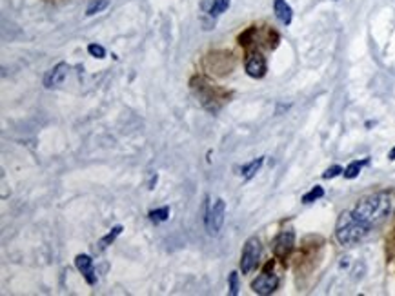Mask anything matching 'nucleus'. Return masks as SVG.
<instances>
[{
	"label": "nucleus",
	"mask_w": 395,
	"mask_h": 296,
	"mask_svg": "<svg viewBox=\"0 0 395 296\" xmlns=\"http://www.w3.org/2000/svg\"><path fill=\"white\" fill-rule=\"evenodd\" d=\"M395 209V198L390 193H375L370 197L362 198L352 211L355 218H359L366 225L374 227L382 222H386Z\"/></svg>",
	"instance_id": "nucleus-1"
},
{
	"label": "nucleus",
	"mask_w": 395,
	"mask_h": 296,
	"mask_svg": "<svg viewBox=\"0 0 395 296\" xmlns=\"http://www.w3.org/2000/svg\"><path fill=\"white\" fill-rule=\"evenodd\" d=\"M370 229L372 227L361 222L359 218H355L352 211H344L341 213L337 225H335V237L341 245H353L368 237Z\"/></svg>",
	"instance_id": "nucleus-2"
},
{
	"label": "nucleus",
	"mask_w": 395,
	"mask_h": 296,
	"mask_svg": "<svg viewBox=\"0 0 395 296\" xmlns=\"http://www.w3.org/2000/svg\"><path fill=\"white\" fill-rule=\"evenodd\" d=\"M262 255V245L259 242V238H248L246 244H244V249H242L241 255V271L242 275H249L251 271L257 267V263L261 260Z\"/></svg>",
	"instance_id": "nucleus-3"
},
{
	"label": "nucleus",
	"mask_w": 395,
	"mask_h": 296,
	"mask_svg": "<svg viewBox=\"0 0 395 296\" xmlns=\"http://www.w3.org/2000/svg\"><path fill=\"white\" fill-rule=\"evenodd\" d=\"M224 217H226V204L222 198H217L213 204L209 205L208 217H206V227L209 235H219L224 225Z\"/></svg>",
	"instance_id": "nucleus-4"
},
{
	"label": "nucleus",
	"mask_w": 395,
	"mask_h": 296,
	"mask_svg": "<svg viewBox=\"0 0 395 296\" xmlns=\"http://www.w3.org/2000/svg\"><path fill=\"white\" fill-rule=\"evenodd\" d=\"M277 285H279V276H277L275 273H270V269H266L262 275H259V276L251 282V289H253L255 295L266 296V295L275 293Z\"/></svg>",
	"instance_id": "nucleus-5"
},
{
	"label": "nucleus",
	"mask_w": 395,
	"mask_h": 296,
	"mask_svg": "<svg viewBox=\"0 0 395 296\" xmlns=\"http://www.w3.org/2000/svg\"><path fill=\"white\" fill-rule=\"evenodd\" d=\"M293 244H295V235L293 231H281L277 237H275L273 244H271V249H273V255L277 258H284L290 257V253L293 251Z\"/></svg>",
	"instance_id": "nucleus-6"
},
{
	"label": "nucleus",
	"mask_w": 395,
	"mask_h": 296,
	"mask_svg": "<svg viewBox=\"0 0 395 296\" xmlns=\"http://www.w3.org/2000/svg\"><path fill=\"white\" fill-rule=\"evenodd\" d=\"M67 71H69V66H67L66 62H59L53 69H49V71L46 73V77H44V86L46 87L61 86L62 82L66 80Z\"/></svg>",
	"instance_id": "nucleus-7"
},
{
	"label": "nucleus",
	"mask_w": 395,
	"mask_h": 296,
	"mask_svg": "<svg viewBox=\"0 0 395 296\" xmlns=\"http://www.w3.org/2000/svg\"><path fill=\"white\" fill-rule=\"evenodd\" d=\"M268 71V66H266V60L262 55L255 53V55H249L248 60H246V73H248L251 79H262Z\"/></svg>",
	"instance_id": "nucleus-8"
},
{
	"label": "nucleus",
	"mask_w": 395,
	"mask_h": 296,
	"mask_svg": "<svg viewBox=\"0 0 395 296\" xmlns=\"http://www.w3.org/2000/svg\"><path fill=\"white\" fill-rule=\"evenodd\" d=\"M75 265H77V269L82 273V276L86 278V282L89 283V285H95V283H97V275H95L93 260H91V257H87V255H79V257L75 258Z\"/></svg>",
	"instance_id": "nucleus-9"
},
{
	"label": "nucleus",
	"mask_w": 395,
	"mask_h": 296,
	"mask_svg": "<svg viewBox=\"0 0 395 296\" xmlns=\"http://www.w3.org/2000/svg\"><path fill=\"white\" fill-rule=\"evenodd\" d=\"M273 11L275 17L281 20L284 26H290L291 20H293V9L290 7V4L286 0H273Z\"/></svg>",
	"instance_id": "nucleus-10"
},
{
	"label": "nucleus",
	"mask_w": 395,
	"mask_h": 296,
	"mask_svg": "<svg viewBox=\"0 0 395 296\" xmlns=\"http://www.w3.org/2000/svg\"><path fill=\"white\" fill-rule=\"evenodd\" d=\"M262 164H264V157L257 158V160H253V162H249V164H246V165H242L241 173L244 175V178H246V180H249V178H253L257 173L261 171Z\"/></svg>",
	"instance_id": "nucleus-11"
},
{
	"label": "nucleus",
	"mask_w": 395,
	"mask_h": 296,
	"mask_svg": "<svg viewBox=\"0 0 395 296\" xmlns=\"http://www.w3.org/2000/svg\"><path fill=\"white\" fill-rule=\"evenodd\" d=\"M368 164V160H355V162H352V164L342 171V175H344V178L346 180H353V178L359 177V173H361L362 165Z\"/></svg>",
	"instance_id": "nucleus-12"
},
{
	"label": "nucleus",
	"mask_w": 395,
	"mask_h": 296,
	"mask_svg": "<svg viewBox=\"0 0 395 296\" xmlns=\"http://www.w3.org/2000/svg\"><path fill=\"white\" fill-rule=\"evenodd\" d=\"M149 220L151 222H155V224H161V222H166L167 218H169V207L167 205H164V207H161V209H155V211H149Z\"/></svg>",
	"instance_id": "nucleus-13"
},
{
	"label": "nucleus",
	"mask_w": 395,
	"mask_h": 296,
	"mask_svg": "<svg viewBox=\"0 0 395 296\" xmlns=\"http://www.w3.org/2000/svg\"><path fill=\"white\" fill-rule=\"evenodd\" d=\"M324 197V189H322L321 185H315L312 187L304 197H302V204H312V202H317L319 198Z\"/></svg>",
	"instance_id": "nucleus-14"
},
{
	"label": "nucleus",
	"mask_w": 395,
	"mask_h": 296,
	"mask_svg": "<svg viewBox=\"0 0 395 296\" xmlns=\"http://www.w3.org/2000/svg\"><path fill=\"white\" fill-rule=\"evenodd\" d=\"M107 6H109V0H93V2H91V4L87 6L86 15H87V17H93V15L104 11Z\"/></svg>",
	"instance_id": "nucleus-15"
},
{
	"label": "nucleus",
	"mask_w": 395,
	"mask_h": 296,
	"mask_svg": "<svg viewBox=\"0 0 395 296\" xmlns=\"http://www.w3.org/2000/svg\"><path fill=\"white\" fill-rule=\"evenodd\" d=\"M121 233H122V225H117V227H113V229H111V233H107L106 237L101 238V242H99V245H101V249H106V247H107V245H109V244H113L115 238L119 237Z\"/></svg>",
	"instance_id": "nucleus-16"
},
{
	"label": "nucleus",
	"mask_w": 395,
	"mask_h": 296,
	"mask_svg": "<svg viewBox=\"0 0 395 296\" xmlns=\"http://www.w3.org/2000/svg\"><path fill=\"white\" fill-rule=\"evenodd\" d=\"M228 7H229V0H213V4H211L208 13L211 15V17H219V15L224 13Z\"/></svg>",
	"instance_id": "nucleus-17"
},
{
	"label": "nucleus",
	"mask_w": 395,
	"mask_h": 296,
	"mask_svg": "<svg viewBox=\"0 0 395 296\" xmlns=\"http://www.w3.org/2000/svg\"><path fill=\"white\" fill-rule=\"evenodd\" d=\"M228 283H229V295L231 296L239 295V273L231 271L228 276Z\"/></svg>",
	"instance_id": "nucleus-18"
},
{
	"label": "nucleus",
	"mask_w": 395,
	"mask_h": 296,
	"mask_svg": "<svg viewBox=\"0 0 395 296\" xmlns=\"http://www.w3.org/2000/svg\"><path fill=\"white\" fill-rule=\"evenodd\" d=\"M87 51H89V55L95 57V59H104V57H106V49L102 46H99V44H89V46H87Z\"/></svg>",
	"instance_id": "nucleus-19"
},
{
	"label": "nucleus",
	"mask_w": 395,
	"mask_h": 296,
	"mask_svg": "<svg viewBox=\"0 0 395 296\" xmlns=\"http://www.w3.org/2000/svg\"><path fill=\"white\" fill-rule=\"evenodd\" d=\"M342 171H344V169H342L341 165H332V167H328L326 171L322 173V178H324V180H330V178L339 177V175H341Z\"/></svg>",
	"instance_id": "nucleus-20"
},
{
	"label": "nucleus",
	"mask_w": 395,
	"mask_h": 296,
	"mask_svg": "<svg viewBox=\"0 0 395 296\" xmlns=\"http://www.w3.org/2000/svg\"><path fill=\"white\" fill-rule=\"evenodd\" d=\"M388 160H392V162H394V160H395V147L388 153Z\"/></svg>",
	"instance_id": "nucleus-21"
}]
</instances>
